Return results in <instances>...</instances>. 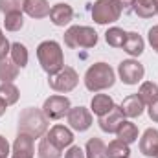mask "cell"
Masks as SVG:
<instances>
[{"instance_id":"obj_28","label":"cell","mask_w":158,"mask_h":158,"mask_svg":"<svg viewBox=\"0 0 158 158\" xmlns=\"http://www.w3.org/2000/svg\"><path fill=\"white\" fill-rule=\"evenodd\" d=\"M125 39H127V31H123L118 26H112V28H109V30L105 31V40H107V44L112 46V48H121L123 42H125Z\"/></svg>"},{"instance_id":"obj_12","label":"cell","mask_w":158,"mask_h":158,"mask_svg":"<svg viewBox=\"0 0 158 158\" xmlns=\"http://www.w3.org/2000/svg\"><path fill=\"white\" fill-rule=\"evenodd\" d=\"M35 156V145L33 138L28 134H19L11 147V158H33Z\"/></svg>"},{"instance_id":"obj_19","label":"cell","mask_w":158,"mask_h":158,"mask_svg":"<svg viewBox=\"0 0 158 158\" xmlns=\"http://www.w3.org/2000/svg\"><path fill=\"white\" fill-rule=\"evenodd\" d=\"M114 134L118 136V140H121L123 143L131 145V143H134V142L138 140V127H136L132 121L123 119V121L119 123V127L116 129V132H114Z\"/></svg>"},{"instance_id":"obj_16","label":"cell","mask_w":158,"mask_h":158,"mask_svg":"<svg viewBox=\"0 0 158 158\" xmlns=\"http://www.w3.org/2000/svg\"><path fill=\"white\" fill-rule=\"evenodd\" d=\"M114 107H116V103L109 94H96L90 101V112H94L98 118L109 114Z\"/></svg>"},{"instance_id":"obj_2","label":"cell","mask_w":158,"mask_h":158,"mask_svg":"<svg viewBox=\"0 0 158 158\" xmlns=\"http://www.w3.org/2000/svg\"><path fill=\"white\" fill-rule=\"evenodd\" d=\"M83 81H85L86 90H90V92H103V90H109V88L114 86L116 74H114L110 64H107V63H94L85 72Z\"/></svg>"},{"instance_id":"obj_11","label":"cell","mask_w":158,"mask_h":158,"mask_svg":"<svg viewBox=\"0 0 158 158\" xmlns=\"http://www.w3.org/2000/svg\"><path fill=\"white\" fill-rule=\"evenodd\" d=\"M46 136L52 140V143L55 145V147H59L61 151L64 149V147H70L72 143H74V132L68 129V127H64V125H53L48 132H46Z\"/></svg>"},{"instance_id":"obj_34","label":"cell","mask_w":158,"mask_h":158,"mask_svg":"<svg viewBox=\"0 0 158 158\" xmlns=\"http://www.w3.org/2000/svg\"><path fill=\"white\" fill-rule=\"evenodd\" d=\"M11 153V147H9V142L0 134V158H7Z\"/></svg>"},{"instance_id":"obj_4","label":"cell","mask_w":158,"mask_h":158,"mask_svg":"<svg viewBox=\"0 0 158 158\" xmlns=\"http://www.w3.org/2000/svg\"><path fill=\"white\" fill-rule=\"evenodd\" d=\"M98 40L96 30L90 26H70L64 31V44L68 48H94Z\"/></svg>"},{"instance_id":"obj_21","label":"cell","mask_w":158,"mask_h":158,"mask_svg":"<svg viewBox=\"0 0 158 158\" xmlns=\"http://www.w3.org/2000/svg\"><path fill=\"white\" fill-rule=\"evenodd\" d=\"M86 158H107V145L101 138H90L85 147Z\"/></svg>"},{"instance_id":"obj_24","label":"cell","mask_w":158,"mask_h":158,"mask_svg":"<svg viewBox=\"0 0 158 158\" xmlns=\"http://www.w3.org/2000/svg\"><path fill=\"white\" fill-rule=\"evenodd\" d=\"M132 11L140 19H151L156 15V4H155V0H134Z\"/></svg>"},{"instance_id":"obj_10","label":"cell","mask_w":158,"mask_h":158,"mask_svg":"<svg viewBox=\"0 0 158 158\" xmlns=\"http://www.w3.org/2000/svg\"><path fill=\"white\" fill-rule=\"evenodd\" d=\"M50 20L57 28L68 26L74 20V9H72V6L66 4V2H59V4L52 6V9H50Z\"/></svg>"},{"instance_id":"obj_36","label":"cell","mask_w":158,"mask_h":158,"mask_svg":"<svg viewBox=\"0 0 158 158\" xmlns=\"http://www.w3.org/2000/svg\"><path fill=\"white\" fill-rule=\"evenodd\" d=\"M119 6H121V9H123V13H129V11H132V6H134V0H116Z\"/></svg>"},{"instance_id":"obj_13","label":"cell","mask_w":158,"mask_h":158,"mask_svg":"<svg viewBox=\"0 0 158 158\" xmlns=\"http://www.w3.org/2000/svg\"><path fill=\"white\" fill-rule=\"evenodd\" d=\"M143 109H145V105H143V101L140 99L138 94L127 96V98L121 101V105H119V110H121L123 118H129V119L140 118V116L143 114Z\"/></svg>"},{"instance_id":"obj_1","label":"cell","mask_w":158,"mask_h":158,"mask_svg":"<svg viewBox=\"0 0 158 158\" xmlns=\"http://www.w3.org/2000/svg\"><path fill=\"white\" fill-rule=\"evenodd\" d=\"M37 59L48 76H55L64 68V53L57 40H42L37 46Z\"/></svg>"},{"instance_id":"obj_7","label":"cell","mask_w":158,"mask_h":158,"mask_svg":"<svg viewBox=\"0 0 158 158\" xmlns=\"http://www.w3.org/2000/svg\"><path fill=\"white\" fill-rule=\"evenodd\" d=\"M70 109H72L70 99H68L66 96H59V94L50 96V98L44 99V103H42V112H44V116L48 119H53V121L64 118Z\"/></svg>"},{"instance_id":"obj_35","label":"cell","mask_w":158,"mask_h":158,"mask_svg":"<svg viewBox=\"0 0 158 158\" xmlns=\"http://www.w3.org/2000/svg\"><path fill=\"white\" fill-rule=\"evenodd\" d=\"M147 112H149V118L153 119L155 123H158V99H156V101H153V103L149 105Z\"/></svg>"},{"instance_id":"obj_22","label":"cell","mask_w":158,"mask_h":158,"mask_svg":"<svg viewBox=\"0 0 158 158\" xmlns=\"http://www.w3.org/2000/svg\"><path fill=\"white\" fill-rule=\"evenodd\" d=\"M138 96H140V99L143 101V105L149 107L153 101L158 99V85L153 83V81H143V83L140 85V88H138Z\"/></svg>"},{"instance_id":"obj_39","label":"cell","mask_w":158,"mask_h":158,"mask_svg":"<svg viewBox=\"0 0 158 158\" xmlns=\"http://www.w3.org/2000/svg\"><path fill=\"white\" fill-rule=\"evenodd\" d=\"M155 158H158V153H156V156H155Z\"/></svg>"},{"instance_id":"obj_23","label":"cell","mask_w":158,"mask_h":158,"mask_svg":"<svg viewBox=\"0 0 158 158\" xmlns=\"http://www.w3.org/2000/svg\"><path fill=\"white\" fill-rule=\"evenodd\" d=\"M19 66L11 59H0V81L2 83H13L19 77Z\"/></svg>"},{"instance_id":"obj_31","label":"cell","mask_w":158,"mask_h":158,"mask_svg":"<svg viewBox=\"0 0 158 158\" xmlns=\"http://www.w3.org/2000/svg\"><path fill=\"white\" fill-rule=\"evenodd\" d=\"M147 40H149L151 48H153V50L158 53V26L149 28V31H147Z\"/></svg>"},{"instance_id":"obj_20","label":"cell","mask_w":158,"mask_h":158,"mask_svg":"<svg viewBox=\"0 0 158 158\" xmlns=\"http://www.w3.org/2000/svg\"><path fill=\"white\" fill-rule=\"evenodd\" d=\"M9 59H11L19 68H26V66H28V61H30L28 48H26L22 42H13V44H11V50H9Z\"/></svg>"},{"instance_id":"obj_25","label":"cell","mask_w":158,"mask_h":158,"mask_svg":"<svg viewBox=\"0 0 158 158\" xmlns=\"http://www.w3.org/2000/svg\"><path fill=\"white\" fill-rule=\"evenodd\" d=\"M37 155H39V158H61V149L55 147V145L52 143V140L44 134L39 142Z\"/></svg>"},{"instance_id":"obj_17","label":"cell","mask_w":158,"mask_h":158,"mask_svg":"<svg viewBox=\"0 0 158 158\" xmlns=\"http://www.w3.org/2000/svg\"><path fill=\"white\" fill-rule=\"evenodd\" d=\"M123 114H121V110H119V107H114L109 114H105V116H99L98 119V123H99V129L103 131V132H109V134H112V132H116V129L119 127V123L123 121Z\"/></svg>"},{"instance_id":"obj_32","label":"cell","mask_w":158,"mask_h":158,"mask_svg":"<svg viewBox=\"0 0 158 158\" xmlns=\"http://www.w3.org/2000/svg\"><path fill=\"white\" fill-rule=\"evenodd\" d=\"M9 50H11V44H9V40L6 39L4 31L0 30V59H6L7 53H9Z\"/></svg>"},{"instance_id":"obj_18","label":"cell","mask_w":158,"mask_h":158,"mask_svg":"<svg viewBox=\"0 0 158 158\" xmlns=\"http://www.w3.org/2000/svg\"><path fill=\"white\" fill-rule=\"evenodd\" d=\"M123 52L129 53L131 57H140L143 53V48H145V42L142 39V35H138L136 31H129L127 33V39L123 42Z\"/></svg>"},{"instance_id":"obj_29","label":"cell","mask_w":158,"mask_h":158,"mask_svg":"<svg viewBox=\"0 0 158 158\" xmlns=\"http://www.w3.org/2000/svg\"><path fill=\"white\" fill-rule=\"evenodd\" d=\"M4 28L7 31H20L24 28V15L22 11H13L4 15Z\"/></svg>"},{"instance_id":"obj_30","label":"cell","mask_w":158,"mask_h":158,"mask_svg":"<svg viewBox=\"0 0 158 158\" xmlns=\"http://www.w3.org/2000/svg\"><path fill=\"white\" fill-rule=\"evenodd\" d=\"M24 0H0V11L4 15L13 13V11H22Z\"/></svg>"},{"instance_id":"obj_14","label":"cell","mask_w":158,"mask_h":158,"mask_svg":"<svg viewBox=\"0 0 158 158\" xmlns=\"http://www.w3.org/2000/svg\"><path fill=\"white\" fill-rule=\"evenodd\" d=\"M140 153L143 156H149V158L156 156V153H158V131L156 129H153V127L145 129V132L140 138Z\"/></svg>"},{"instance_id":"obj_5","label":"cell","mask_w":158,"mask_h":158,"mask_svg":"<svg viewBox=\"0 0 158 158\" xmlns=\"http://www.w3.org/2000/svg\"><path fill=\"white\" fill-rule=\"evenodd\" d=\"M90 13H92V20L96 24L105 26V24H112V22L119 20L123 9L116 0H96Z\"/></svg>"},{"instance_id":"obj_3","label":"cell","mask_w":158,"mask_h":158,"mask_svg":"<svg viewBox=\"0 0 158 158\" xmlns=\"http://www.w3.org/2000/svg\"><path fill=\"white\" fill-rule=\"evenodd\" d=\"M48 132V118L42 109L28 107L19 114V134H28L33 140L42 138Z\"/></svg>"},{"instance_id":"obj_9","label":"cell","mask_w":158,"mask_h":158,"mask_svg":"<svg viewBox=\"0 0 158 158\" xmlns=\"http://www.w3.org/2000/svg\"><path fill=\"white\" fill-rule=\"evenodd\" d=\"M66 121L70 125V129L77 131V132H85L92 127L94 118H92V112L85 107H72L66 114Z\"/></svg>"},{"instance_id":"obj_33","label":"cell","mask_w":158,"mask_h":158,"mask_svg":"<svg viewBox=\"0 0 158 158\" xmlns=\"http://www.w3.org/2000/svg\"><path fill=\"white\" fill-rule=\"evenodd\" d=\"M64 158H86V156H85V151L79 145H70V149L66 151Z\"/></svg>"},{"instance_id":"obj_27","label":"cell","mask_w":158,"mask_h":158,"mask_svg":"<svg viewBox=\"0 0 158 158\" xmlns=\"http://www.w3.org/2000/svg\"><path fill=\"white\" fill-rule=\"evenodd\" d=\"M129 156H131V147L118 138L112 140L107 145V158H129Z\"/></svg>"},{"instance_id":"obj_8","label":"cell","mask_w":158,"mask_h":158,"mask_svg":"<svg viewBox=\"0 0 158 158\" xmlns=\"http://www.w3.org/2000/svg\"><path fill=\"white\" fill-rule=\"evenodd\" d=\"M118 76L125 85L132 86V85H138V83L143 79L145 68H143V64L138 63L136 59H125V61H121L118 64Z\"/></svg>"},{"instance_id":"obj_6","label":"cell","mask_w":158,"mask_h":158,"mask_svg":"<svg viewBox=\"0 0 158 158\" xmlns=\"http://www.w3.org/2000/svg\"><path fill=\"white\" fill-rule=\"evenodd\" d=\"M79 83V74L72 68V66H64L61 72H57L55 76H50L48 79V85L53 92H59V94H68L72 92Z\"/></svg>"},{"instance_id":"obj_26","label":"cell","mask_w":158,"mask_h":158,"mask_svg":"<svg viewBox=\"0 0 158 158\" xmlns=\"http://www.w3.org/2000/svg\"><path fill=\"white\" fill-rule=\"evenodd\" d=\"M0 98L6 101L7 107H11V105H15L20 99V90L13 83H2L0 85Z\"/></svg>"},{"instance_id":"obj_38","label":"cell","mask_w":158,"mask_h":158,"mask_svg":"<svg viewBox=\"0 0 158 158\" xmlns=\"http://www.w3.org/2000/svg\"><path fill=\"white\" fill-rule=\"evenodd\" d=\"M155 4H156V15H158V0H155Z\"/></svg>"},{"instance_id":"obj_15","label":"cell","mask_w":158,"mask_h":158,"mask_svg":"<svg viewBox=\"0 0 158 158\" xmlns=\"http://www.w3.org/2000/svg\"><path fill=\"white\" fill-rule=\"evenodd\" d=\"M50 4L48 0H24V6H22V11L31 17V19H46L50 17Z\"/></svg>"},{"instance_id":"obj_37","label":"cell","mask_w":158,"mask_h":158,"mask_svg":"<svg viewBox=\"0 0 158 158\" xmlns=\"http://www.w3.org/2000/svg\"><path fill=\"white\" fill-rule=\"evenodd\" d=\"M6 110H7V105H6V101H4V99L0 98V118H2L4 114H6Z\"/></svg>"}]
</instances>
